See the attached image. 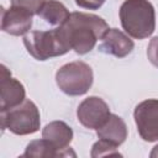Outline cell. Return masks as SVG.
Listing matches in <instances>:
<instances>
[{"label":"cell","instance_id":"6da1fadb","mask_svg":"<svg viewBox=\"0 0 158 158\" xmlns=\"http://www.w3.org/2000/svg\"><path fill=\"white\" fill-rule=\"evenodd\" d=\"M58 28L70 49L78 54L89 53L110 30L104 19L86 12H72Z\"/></svg>","mask_w":158,"mask_h":158},{"label":"cell","instance_id":"7a4b0ae2","mask_svg":"<svg viewBox=\"0 0 158 158\" xmlns=\"http://www.w3.org/2000/svg\"><path fill=\"white\" fill-rule=\"evenodd\" d=\"M121 26L136 40L149 37L156 28V12L148 0H125L120 7Z\"/></svg>","mask_w":158,"mask_h":158},{"label":"cell","instance_id":"3957f363","mask_svg":"<svg viewBox=\"0 0 158 158\" xmlns=\"http://www.w3.org/2000/svg\"><path fill=\"white\" fill-rule=\"evenodd\" d=\"M23 44L27 52L37 60H47L53 57L63 56L70 51V47L59 32V28L26 33Z\"/></svg>","mask_w":158,"mask_h":158},{"label":"cell","instance_id":"277c9868","mask_svg":"<svg viewBox=\"0 0 158 158\" xmlns=\"http://www.w3.org/2000/svg\"><path fill=\"white\" fill-rule=\"evenodd\" d=\"M1 128L9 130L14 135L26 136L35 133L40 130L41 116L33 101L25 99L20 105L2 111L0 116Z\"/></svg>","mask_w":158,"mask_h":158},{"label":"cell","instance_id":"5b68a950","mask_svg":"<svg viewBox=\"0 0 158 158\" xmlns=\"http://www.w3.org/2000/svg\"><path fill=\"white\" fill-rule=\"evenodd\" d=\"M94 75L89 64L75 60L64 64L56 73L58 88L69 96H80L89 91L93 85Z\"/></svg>","mask_w":158,"mask_h":158},{"label":"cell","instance_id":"8992f818","mask_svg":"<svg viewBox=\"0 0 158 158\" xmlns=\"http://www.w3.org/2000/svg\"><path fill=\"white\" fill-rule=\"evenodd\" d=\"M138 135L146 142L158 141V99L141 101L133 111Z\"/></svg>","mask_w":158,"mask_h":158},{"label":"cell","instance_id":"52a82bcc","mask_svg":"<svg viewBox=\"0 0 158 158\" xmlns=\"http://www.w3.org/2000/svg\"><path fill=\"white\" fill-rule=\"evenodd\" d=\"M110 115L109 105L99 96H89L84 99L77 109L79 122L89 130H98Z\"/></svg>","mask_w":158,"mask_h":158},{"label":"cell","instance_id":"ba28073f","mask_svg":"<svg viewBox=\"0 0 158 158\" xmlns=\"http://www.w3.org/2000/svg\"><path fill=\"white\" fill-rule=\"evenodd\" d=\"M1 69V79H0V111L10 110L17 105H20L26 96L25 86L17 79L11 77V72L4 65H0Z\"/></svg>","mask_w":158,"mask_h":158},{"label":"cell","instance_id":"9c48e42d","mask_svg":"<svg viewBox=\"0 0 158 158\" xmlns=\"http://www.w3.org/2000/svg\"><path fill=\"white\" fill-rule=\"evenodd\" d=\"M33 14L28 10L11 5L7 10L2 9L1 15V30L11 36L26 35L32 27Z\"/></svg>","mask_w":158,"mask_h":158},{"label":"cell","instance_id":"30bf717a","mask_svg":"<svg viewBox=\"0 0 158 158\" xmlns=\"http://www.w3.org/2000/svg\"><path fill=\"white\" fill-rule=\"evenodd\" d=\"M42 138L51 142L57 149L62 151L65 157H75L77 154L69 147L73 139V130L64 121H52L42 130Z\"/></svg>","mask_w":158,"mask_h":158},{"label":"cell","instance_id":"8fae6325","mask_svg":"<svg viewBox=\"0 0 158 158\" xmlns=\"http://www.w3.org/2000/svg\"><path fill=\"white\" fill-rule=\"evenodd\" d=\"M135 43L128 37L117 28H110L101 40L99 44V51L105 54H111L117 58H125L133 51Z\"/></svg>","mask_w":158,"mask_h":158},{"label":"cell","instance_id":"7c38bea8","mask_svg":"<svg viewBox=\"0 0 158 158\" xmlns=\"http://www.w3.org/2000/svg\"><path fill=\"white\" fill-rule=\"evenodd\" d=\"M127 133L128 132L125 121L115 114H111L109 118L96 130V135L99 138L109 141L117 147L126 141Z\"/></svg>","mask_w":158,"mask_h":158},{"label":"cell","instance_id":"4fadbf2b","mask_svg":"<svg viewBox=\"0 0 158 158\" xmlns=\"http://www.w3.org/2000/svg\"><path fill=\"white\" fill-rule=\"evenodd\" d=\"M68 9L58 0H46L38 16L52 26H62L69 17Z\"/></svg>","mask_w":158,"mask_h":158},{"label":"cell","instance_id":"5bb4252c","mask_svg":"<svg viewBox=\"0 0 158 158\" xmlns=\"http://www.w3.org/2000/svg\"><path fill=\"white\" fill-rule=\"evenodd\" d=\"M22 157H33V158H54V157H65L64 153L57 149L47 139H36L27 144Z\"/></svg>","mask_w":158,"mask_h":158},{"label":"cell","instance_id":"9a60e30c","mask_svg":"<svg viewBox=\"0 0 158 158\" xmlns=\"http://www.w3.org/2000/svg\"><path fill=\"white\" fill-rule=\"evenodd\" d=\"M117 146L112 144L109 141L105 139H99L98 142H95L91 147V152L90 156L93 158H99V157H121V153L116 149Z\"/></svg>","mask_w":158,"mask_h":158},{"label":"cell","instance_id":"2e32d148","mask_svg":"<svg viewBox=\"0 0 158 158\" xmlns=\"http://www.w3.org/2000/svg\"><path fill=\"white\" fill-rule=\"evenodd\" d=\"M44 1L46 0H11V5L23 7L30 12H32L33 15H38Z\"/></svg>","mask_w":158,"mask_h":158},{"label":"cell","instance_id":"e0dca14e","mask_svg":"<svg viewBox=\"0 0 158 158\" xmlns=\"http://www.w3.org/2000/svg\"><path fill=\"white\" fill-rule=\"evenodd\" d=\"M147 57H148V60L158 68V36L157 37H153L149 43H148V47H147Z\"/></svg>","mask_w":158,"mask_h":158},{"label":"cell","instance_id":"ac0fdd59","mask_svg":"<svg viewBox=\"0 0 158 158\" xmlns=\"http://www.w3.org/2000/svg\"><path fill=\"white\" fill-rule=\"evenodd\" d=\"M106 0H75V4L81 9H89V10H98L102 6V4Z\"/></svg>","mask_w":158,"mask_h":158},{"label":"cell","instance_id":"d6986e66","mask_svg":"<svg viewBox=\"0 0 158 158\" xmlns=\"http://www.w3.org/2000/svg\"><path fill=\"white\" fill-rule=\"evenodd\" d=\"M149 157H151V158H156V157H158V144H157L156 147H153V149H152Z\"/></svg>","mask_w":158,"mask_h":158}]
</instances>
